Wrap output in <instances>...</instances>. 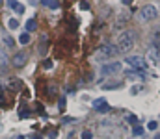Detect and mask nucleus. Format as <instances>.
<instances>
[{"label":"nucleus","instance_id":"2","mask_svg":"<svg viewBox=\"0 0 160 139\" xmlns=\"http://www.w3.org/2000/svg\"><path fill=\"white\" fill-rule=\"evenodd\" d=\"M119 54V50H117V46L114 45H102L99 46V50H97V59H110V58H114V56Z\"/></svg>","mask_w":160,"mask_h":139},{"label":"nucleus","instance_id":"19","mask_svg":"<svg viewBox=\"0 0 160 139\" xmlns=\"http://www.w3.org/2000/svg\"><path fill=\"white\" fill-rule=\"evenodd\" d=\"M82 139H91V132H89V130L82 132Z\"/></svg>","mask_w":160,"mask_h":139},{"label":"nucleus","instance_id":"9","mask_svg":"<svg viewBox=\"0 0 160 139\" xmlns=\"http://www.w3.org/2000/svg\"><path fill=\"white\" fill-rule=\"evenodd\" d=\"M2 43H4V48H13L15 41H13L11 35H2Z\"/></svg>","mask_w":160,"mask_h":139},{"label":"nucleus","instance_id":"12","mask_svg":"<svg viewBox=\"0 0 160 139\" xmlns=\"http://www.w3.org/2000/svg\"><path fill=\"white\" fill-rule=\"evenodd\" d=\"M8 28H9V30H17V28H19V20L17 19H9L8 20Z\"/></svg>","mask_w":160,"mask_h":139},{"label":"nucleus","instance_id":"14","mask_svg":"<svg viewBox=\"0 0 160 139\" xmlns=\"http://www.w3.org/2000/svg\"><path fill=\"white\" fill-rule=\"evenodd\" d=\"M78 8H80V9H82V11H88V9H89V4H88V2H86V0H82V2H80V4H78Z\"/></svg>","mask_w":160,"mask_h":139},{"label":"nucleus","instance_id":"8","mask_svg":"<svg viewBox=\"0 0 160 139\" xmlns=\"http://www.w3.org/2000/svg\"><path fill=\"white\" fill-rule=\"evenodd\" d=\"M41 6H45L48 9H58L60 8V0H41Z\"/></svg>","mask_w":160,"mask_h":139},{"label":"nucleus","instance_id":"7","mask_svg":"<svg viewBox=\"0 0 160 139\" xmlns=\"http://www.w3.org/2000/svg\"><path fill=\"white\" fill-rule=\"evenodd\" d=\"M93 108L99 111V113H108V111H110V106H108V102L104 100V98H97V100H93Z\"/></svg>","mask_w":160,"mask_h":139},{"label":"nucleus","instance_id":"4","mask_svg":"<svg viewBox=\"0 0 160 139\" xmlns=\"http://www.w3.org/2000/svg\"><path fill=\"white\" fill-rule=\"evenodd\" d=\"M127 63H129L132 69H138V71H142V69L147 67V59L142 58V56H127Z\"/></svg>","mask_w":160,"mask_h":139},{"label":"nucleus","instance_id":"21","mask_svg":"<svg viewBox=\"0 0 160 139\" xmlns=\"http://www.w3.org/2000/svg\"><path fill=\"white\" fill-rule=\"evenodd\" d=\"M155 45H158V46H160V32H156V33H155Z\"/></svg>","mask_w":160,"mask_h":139},{"label":"nucleus","instance_id":"22","mask_svg":"<svg viewBox=\"0 0 160 139\" xmlns=\"http://www.w3.org/2000/svg\"><path fill=\"white\" fill-rule=\"evenodd\" d=\"M8 6H9V8L13 9V8H15V6H17V0H8Z\"/></svg>","mask_w":160,"mask_h":139},{"label":"nucleus","instance_id":"24","mask_svg":"<svg viewBox=\"0 0 160 139\" xmlns=\"http://www.w3.org/2000/svg\"><path fill=\"white\" fill-rule=\"evenodd\" d=\"M19 115H20V117H28V115H30V111H24V109H23V111H20Z\"/></svg>","mask_w":160,"mask_h":139},{"label":"nucleus","instance_id":"27","mask_svg":"<svg viewBox=\"0 0 160 139\" xmlns=\"http://www.w3.org/2000/svg\"><path fill=\"white\" fill-rule=\"evenodd\" d=\"M123 4H127V6H129V4H132V0H123Z\"/></svg>","mask_w":160,"mask_h":139},{"label":"nucleus","instance_id":"10","mask_svg":"<svg viewBox=\"0 0 160 139\" xmlns=\"http://www.w3.org/2000/svg\"><path fill=\"white\" fill-rule=\"evenodd\" d=\"M34 30H37V22H36V19H28L26 20V32H34Z\"/></svg>","mask_w":160,"mask_h":139},{"label":"nucleus","instance_id":"17","mask_svg":"<svg viewBox=\"0 0 160 139\" xmlns=\"http://www.w3.org/2000/svg\"><path fill=\"white\" fill-rule=\"evenodd\" d=\"M127 121L132 122V124H136V122H138V117H136V115H129V117H127Z\"/></svg>","mask_w":160,"mask_h":139},{"label":"nucleus","instance_id":"18","mask_svg":"<svg viewBox=\"0 0 160 139\" xmlns=\"http://www.w3.org/2000/svg\"><path fill=\"white\" fill-rule=\"evenodd\" d=\"M60 109H65V96H60Z\"/></svg>","mask_w":160,"mask_h":139},{"label":"nucleus","instance_id":"13","mask_svg":"<svg viewBox=\"0 0 160 139\" xmlns=\"http://www.w3.org/2000/svg\"><path fill=\"white\" fill-rule=\"evenodd\" d=\"M132 134H134V135H142V134H143V128L140 126V124H134V130H132Z\"/></svg>","mask_w":160,"mask_h":139},{"label":"nucleus","instance_id":"20","mask_svg":"<svg viewBox=\"0 0 160 139\" xmlns=\"http://www.w3.org/2000/svg\"><path fill=\"white\" fill-rule=\"evenodd\" d=\"M0 65H6V58H4V50H0Z\"/></svg>","mask_w":160,"mask_h":139},{"label":"nucleus","instance_id":"15","mask_svg":"<svg viewBox=\"0 0 160 139\" xmlns=\"http://www.w3.org/2000/svg\"><path fill=\"white\" fill-rule=\"evenodd\" d=\"M13 9H15L17 13H24V6L20 4V2H17V6H15V8H13Z\"/></svg>","mask_w":160,"mask_h":139},{"label":"nucleus","instance_id":"23","mask_svg":"<svg viewBox=\"0 0 160 139\" xmlns=\"http://www.w3.org/2000/svg\"><path fill=\"white\" fill-rule=\"evenodd\" d=\"M45 69H52V61L47 59V61H45Z\"/></svg>","mask_w":160,"mask_h":139},{"label":"nucleus","instance_id":"5","mask_svg":"<svg viewBox=\"0 0 160 139\" xmlns=\"http://www.w3.org/2000/svg\"><path fill=\"white\" fill-rule=\"evenodd\" d=\"M121 71V63L119 61H114V63H106V65H102L101 67V74L102 76H112L115 72H119Z\"/></svg>","mask_w":160,"mask_h":139},{"label":"nucleus","instance_id":"3","mask_svg":"<svg viewBox=\"0 0 160 139\" xmlns=\"http://www.w3.org/2000/svg\"><path fill=\"white\" fill-rule=\"evenodd\" d=\"M156 15H158V11H156V8H155V6H151V4L143 6V8L140 9V17H142V20H143V22H149V20H153Z\"/></svg>","mask_w":160,"mask_h":139},{"label":"nucleus","instance_id":"6","mask_svg":"<svg viewBox=\"0 0 160 139\" xmlns=\"http://www.w3.org/2000/svg\"><path fill=\"white\" fill-rule=\"evenodd\" d=\"M26 59H28V56H26L24 52H19V54H15V56H13L11 65H13V67H17V69H20V67H24Z\"/></svg>","mask_w":160,"mask_h":139},{"label":"nucleus","instance_id":"11","mask_svg":"<svg viewBox=\"0 0 160 139\" xmlns=\"http://www.w3.org/2000/svg\"><path fill=\"white\" fill-rule=\"evenodd\" d=\"M19 43H20V45H28V43H30V33H28V32L20 33V35H19Z\"/></svg>","mask_w":160,"mask_h":139},{"label":"nucleus","instance_id":"1","mask_svg":"<svg viewBox=\"0 0 160 139\" xmlns=\"http://www.w3.org/2000/svg\"><path fill=\"white\" fill-rule=\"evenodd\" d=\"M132 46H134V35H132V32H123L119 35L117 50H119V52H129Z\"/></svg>","mask_w":160,"mask_h":139},{"label":"nucleus","instance_id":"16","mask_svg":"<svg viewBox=\"0 0 160 139\" xmlns=\"http://www.w3.org/2000/svg\"><path fill=\"white\" fill-rule=\"evenodd\" d=\"M147 128H149V130H156V128H158V122H156V121H151V122L147 124Z\"/></svg>","mask_w":160,"mask_h":139},{"label":"nucleus","instance_id":"29","mask_svg":"<svg viewBox=\"0 0 160 139\" xmlns=\"http://www.w3.org/2000/svg\"><path fill=\"white\" fill-rule=\"evenodd\" d=\"M0 4H2V0H0Z\"/></svg>","mask_w":160,"mask_h":139},{"label":"nucleus","instance_id":"26","mask_svg":"<svg viewBox=\"0 0 160 139\" xmlns=\"http://www.w3.org/2000/svg\"><path fill=\"white\" fill-rule=\"evenodd\" d=\"M32 139H41V135H37V134H34V135H32Z\"/></svg>","mask_w":160,"mask_h":139},{"label":"nucleus","instance_id":"25","mask_svg":"<svg viewBox=\"0 0 160 139\" xmlns=\"http://www.w3.org/2000/svg\"><path fill=\"white\" fill-rule=\"evenodd\" d=\"M48 135H50V137L54 139V137H56V135H58V132H56V130H52V132H48Z\"/></svg>","mask_w":160,"mask_h":139},{"label":"nucleus","instance_id":"28","mask_svg":"<svg viewBox=\"0 0 160 139\" xmlns=\"http://www.w3.org/2000/svg\"><path fill=\"white\" fill-rule=\"evenodd\" d=\"M155 139H160V134H158V135H155Z\"/></svg>","mask_w":160,"mask_h":139}]
</instances>
